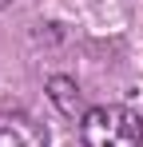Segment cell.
<instances>
[{
	"mask_svg": "<svg viewBox=\"0 0 143 147\" xmlns=\"http://www.w3.org/2000/svg\"><path fill=\"white\" fill-rule=\"evenodd\" d=\"M4 4H12V0H0V8H4Z\"/></svg>",
	"mask_w": 143,
	"mask_h": 147,
	"instance_id": "cell-4",
	"label": "cell"
},
{
	"mask_svg": "<svg viewBox=\"0 0 143 147\" xmlns=\"http://www.w3.org/2000/svg\"><path fill=\"white\" fill-rule=\"evenodd\" d=\"M0 147H48V131L24 111H0Z\"/></svg>",
	"mask_w": 143,
	"mask_h": 147,
	"instance_id": "cell-2",
	"label": "cell"
},
{
	"mask_svg": "<svg viewBox=\"0 0 143 147\" xmlns=\"http://www.w3.org/2000/svg\"><path fill=\"white\" fill-rule=\"evenodd\" d=\"M52 99L64 107V115H80V88L72 80H52Z\"/></svg>",
	"mask_w": 143,
	"mask_h": 147,
	"instance_id": "cell-3",
	"label": "cell"
},
{
	"mask_svg": "<svg viewBox=\"0 0 143 147\" xmlns=\"http://www.w3.org/2000/svg\"><path fill=\"white\" fill-rule=\"evenodd\" d=\"M80 135L88 147H143V119L119 103H103L84 111Z\"/></svg>",
	"mask_w": 143,
	"mask_h": 147,
	"instance_id": "cell-1",
	"label": "cell"
}]
</instances>
